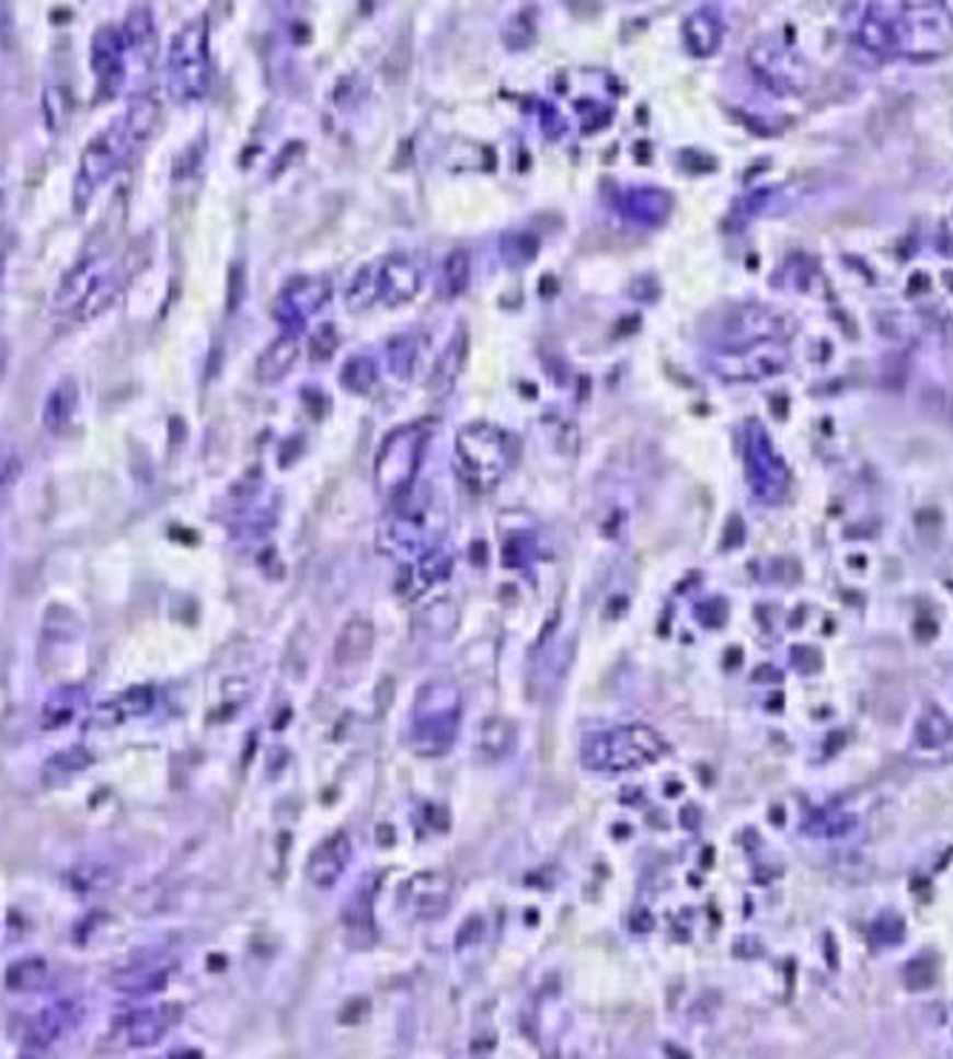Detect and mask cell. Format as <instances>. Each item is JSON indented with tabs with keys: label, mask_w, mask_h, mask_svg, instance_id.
Masks as SVG:
<instances>
[{
	"label": "cell",
	"mask_w": 953,
	"mask_h": 1059,
	"mask_svg": "<svg viewBox=\"0 0 953 1059\" xmlns=\"http://www.w3.org/2000/svg\"><path fill=\"white\" fill-rule=\"evenodd\" d=\"M466 348H469L466 334H460L457 341L448 343L446 352H443L440 360H437V364H434V369H432V389H434V392H446L448 385L455 383V378L460 375L462 364H466Z\"/></svg>",
	"instance_id": "21"
},
{
	"label": "cell",
	"mask_w": 953,
	"mask_h": 1059,
	"mask_svg": "<svg viewBox=\"0 0 953 1059\" xmlns=\"http://www.w3.org/2000/svg\"><path fill=\"white\" fill-rule=\"evenodd\" d=\"M682 35H686V44H688V49L697 55V58H705V55H711V51L720 46V37H723V23H720V18L714 15V12H693L691 18L686 21V26H682Z\"/></svg>",
	"instance_id": "13"
},
{
	"label": "cell",
	"mask_w": 953,
	"mask_h": 1059,
	"mask_svg": "<svg viewBox=\"0 0 953 1059\" xmlns=\"http://www.w3.org/2000/svg\"><path fill=\"white\" fill-rule=\"evenodd\" d=\"M78 383L74 380H60L44 400V408H41V423L49 435H60L69 428V423L74 421L78 414Z\"/></svg>",
	"instance_id": "10"
},
{
	"label": "cell",
	"mask_w": 953,
	"mask_h": 1059,
	"mask_svg": "<svg viewBox=\"0 0 953 1059\" xmlns=\"http://www.w3.org/2000/svg\"><path fill=\"white\" fill-rule=\"evenodd\" d=\"M49 977V963L44 957H23L7 968V988L15 994H30L44 988Z\"/></svg>",
	"instance_id": "18"
},
{
	"label": "cell",
	"mask_w": 953,
	"mask_h": 1059,
	"mask_svg": "<svg viewBox=\"0 0 953 1059\" xmlns=\"http://www.w3.org/2000/svg\"><path fill=\"white\" fill-rule=\"evenodd\" d=\"M152 709V691L149 689H131L126 694H120L115 703H103L97 705L92 712V720L89 726L92 728H112L120 726L124 720L138 717V714H146Z\"/></svg>",
	"instance_id": "12"
},
{
	"label": "cell",
	"mask_w": 953,
	"mask_h": 1059,
	"mask_svg": "<svg viewBox=\"0 0 953 1059\" xmlns=\"http://www.w3.org/2000/svg\"><path fill=\"white\" fill-rule=\"evenodd\" d=\"M108 275H112V263H108V257L94 254V257L80 261L78 266H74L64 280H60L58 291H55V309L66 314H74L78 312V306L83 303V300H87Z\"/></svg>",
	"instance_id": "6"
},
{
	"label": "cell",
	"mask_w": 953,
	"mask_h": 1059,
	"mask_svg": "<svg viewBox=\"0 0 953 1059\" xmlns=\"http://www.w3.org/2000/svg\"><path fill=\"white\" fill-rule=\"evenodd\" d=\"M80 634V620L72 609L66 606H49L41 625V640L46 646H69Z\"/></svg>",
	"instance_id": "15"
},
{
	"label": "cell",
	"mask_w": 953,
	"mask_h": 1059,
	"mask_svg": "<svg viewBox=\"0 0 953 1059\" xmlns=\"http://www.w3.org/2000/svg\"><path fill=\"white\" fill-rule=\"evenodd\" d=\"M0 286H3V261H0Z\"/></svg>",
	"instance_id": "28"
},
{
	"label": "cell",
	"mask_w": 953,
	"mask_h": 1059,
	"mask_svg": "<svg viewBox=\"0 0 953 1059\" xmlns=\"http://www.w3.org/2000/svg\"><path fill=\"white\" fill-rule=\"evenodd\" d=\"M332 289H329V280L323 277H300L289 289L283 291L280 298V318L291 314V318H309L311 312H318L320 306L329 300Z\"/></svg>",
	"instance_id": "9"
},
{
	"label": "cell",
	"mask_w": 953,
	"mask_h": 1059,
	"mask_svg": "<svg viewBox=\"0 0 953 1059\" xmlns=\"http://www.w3.org/2000/svg\"><path fill=\"white\" fill-rule=\"evenodd\" d=\"M163 982H167V974L154 971V968H124L112 977V986L126 994H149V991L163 988Z\"/></svg>",
	"instance_id": "22"
},
{
	"label": "cell",
	"mask_w": 953,
	"mask_h": 1059,
	"mask_svg": "<svg viewBox=\"0 0 953 1059\" xmlns=\"http://www.w3.org/2000/svg\"><path fill=\"white\" fill-rule=\"evenodd\" d=\"M420 289V272L405 257H389L383 269L377 272V295L389 306H400L412 300Z\"/></svg>",
	"instance_id": "8"
},
{
	"label": "cell",
	"mask_w": 953,
	"mask_h": 1059,
	"mask_svg": "<svg viewBox=\"0 0 953 1059\" xmlns=\"http://www.w3.org/2000/svg\"><path fill=\"white\" fill-rule=\"evenodd\" d=\"M158 117H160V106L152 95L131 97L129 110H126V117H124V126L126 131H129L131 143H140V140L149 138V135L154 131V126H158Z\"/></svg>",
	"instance_id": "19"
},
{
	"label": "cell",
	"mask_w": 953,
	"mask_h": 1059,
	"mask_svg": "<svg viewBox=\"0 0 953 1059\" xmlns=\"http://www.w3.org/2000/svg\"><path fill=\"white\" fill-rule=\"evenodd\" d=\"M92 762H94V757H92V751H89V748L69 746V748H64V751H58V755H51L49 760H46L44 776L49 780V783H64V780H69V776L80 774V771H87Z\"/></svg>",
	"instance_id": "20"
},
{
	"label": "cell",
	"mask_w": 953,
	"mask_h": 1059,
	"mask_svg": "<svg viewBox=\"0 0 953 1059\" xmlns=\"http://www.w3.org/2000/svg\"><path fill=\"white\" fill-rule=\"evenodd\" d=\"M469 277H471L469 254L455 252L446 263V291H448V295H460V291L469 286Z\"/></svg>",
	"instance_id": "25"
},
{
	"label": "cell",
	"mask_w": 953,
	"mask_h": 1059,
	"mask_svg": "<svg viewBox=\"0 0 953 1059\" xmlns=\"http://www.w3.org/2000/svg\"><path fill=\"white\" fill-rule=\"evenodd\" d=\"M115 298H117V280L112 275H108L106 280H103V284L97 286V289H94L92 295H89V298L78 306V312H74V318H78V320H92V318H97V314H101V312H106V309H108V306H112V300H115Z\"/></svg>",
	"instance_id": "24"
},
{
	"label": "cell",
	"mask_w": 953,
	"mask_h": 1059,
	"mask_svg": "<svg viewBox=\"0 0 953 1059\" xmlns=\"http://www.w3.org/2000/svg\"><path fill=\"white\" fill-rule=\"evenodd\" d=\"M169 1028V1016L167 1011H138L131 1016L129 1025H126V1039H129L131 1048H152L163 1039Z\"/></svg>",
	"instance_id": "16"
},
{
	"label": "cell",
	"mask_w": 953,
	"mask_h": 1059,
	"mask_svg": "<svg viewBox=\"0 0 953 1059\" xmlns=\"http://www.w3.org/2000/svg\"><path fill=\"white\" fill-rule=\"evenodd\" d=\"M83 705H87V691H83V686H60L41 705V726L46 732H58V728L69 726L83 712Z\"/></svg>",
	"instance_id": "11"
},
{
	"label": "cell",
	"mask_w": 953,
	"mask_h": 1059,
	"mask_svg": "<svg viewBox=\"0 0 953 1059\" xmlns=\"http://www.w3.org/2000/svg\"><path fill=\"white\" fill-rule=\"evenodd\" d=\"M124 41H126V49H149L152 46V41H154V21H152V12L149 9H131L129 12V18H126V26H124Z\"/></svg>",
	"instance_id": "23"
},
{
	"label": "cell",
	"mask_w": 953,
	"mask_h": 1059,
	"mask_svg": "<svg viewBox=\"0 0 953 1059\" xmlns=\"http://www.w3.org/2000/svg\"><path fill=\"white\" fill-rule=\"evenodd\" d=\"M21 472H23V463H21V458L18 454H3L0 458V492L3 488H9V486H15V480L21 477Z\"/></svg>",
	"instance_id": "27"
},
{
	"label": "cell",
	"mask_w": 953,
	"mask_h": 1059,
	"mask_svg": "<svg viewBox=\"0 0 953 1059\" xmlns=\"http://www.w3.org/2000/svg\"><path fill=\"white\" fill-rule=\"evenodd\" d=\"M89 64L103 95H115L126 74V41L117 26H101L89 46Z\"/></svg>",
	"instance_id": "5"
},
{
	"label": "cell",
	"mask_w": 953,
	"mask_h": 1059,
	"mask_svg": "<svg viewBox=\"0 0 953 1059\" xmlns=\"http://www.w3.org/2000/svg\"><path fill=\"white\" fill-rule=\"evenodd\" d=\"M785 364L788 348L780 341L757 337V341L745 343L737 352H728L725 357L714 360V369L725 380H759L782 371Z\"/></svg>",
	"instance_id": "3"
},
{
	"label": "cell",
	"mask_w": 953,
	"mask_h": 1059,
	"mask_svg": "<svg viewBox=\"0 0 953 1059\" xmlns=\"http://www.w3.org/2000/svg\"><path fill=\"white\" fill-rule=\"evenodd\" d=\"M417 458L420 437L414 431H400V435L391 437L389 446L383 449V458H380V480H383V488H389V492L403 488L412 480Z\"/></svg>",
	"instance_id": "7"
},
{
	"label": "cell",
	"mask_w": 953,
	"mask_h": 1059,
	"mask_svg": "<svg viewBox=\"0 0 953 1059\" xmlns=\"http://www.w3.org/2000/svg\"><path fill=\"white\" fill-rule=\"evenodd\" d=\"M80 1016H83V1009H80V1002L74 1000H60L46 1005V1009L32 1020L30 1031H26V1037H23L21 1057H44L51 1045L64 1037L66 1031H72L74 1025L80 1023Z\"/></svg>",
	"instance_id": "4"
},
{
	"label": "cell",
	"mask_w": 953,
	"mask_h": 1059,
	"mask_svg": "<svg viewBox=\"0 0 953 1059\" xmlns=\"http://www.w3.org/2000/svg\"><path fill=\"white\" fill-rule=\"evenodd\" d=\"M44 115H46V124H49L51 131H58L60 126L66 124V117H69V101H66L64 89H58V87L46 89V92H44Z\"/></svg>",
	"instance_id": "26"
},
{
	"label": "cell",
	"mask_w": 953,
	"mask_h": 1059,
	"mask_svg": "<svg viewBox=\"0 0 953 1059\" xmlns=\"http://www.w3.org/2000/svg\"><path fill=\"white\" fill-rule=\"evenodd\" d=\"M211 80L209 21L195 18L172 37L167 60L169 95L177 103L200 101Z\"/></svg>",
	"instance_id": "1"
},
{
	"label": "cell",
	"mask_w": 953,
	"mask_h": 1059,
	"mask_svg": "<svg viewBox=\"0 0 953 1059\" xmlns=\"http://www.w3.org/2000/svg\"><path fill=\"white\" fill-rule=\"evenodd\" d=\"M129 131H126L124 120L106 126L97 131L87 143L78 163V177H74V209L83 211L97 192L108 183V177L117 172V166L124 163L126 152H129Z\"/></svg>",
	"instance_id": "2"
},
{
	"label": "cell",
	"mask_w": 953,
	"mask_h": 1059,
	"mask_svg": "<svg viewBox=\"0 0 953 1059\" xmlns=\"http://www.w3.org/2000/svg\"><path fill=\"white\" fill-rule=\"evenodd\" d=\"M117 868L108 863H101V860H89L83 865H74L69 871V883L78 894H94V891H108L112 886H117Z\"/></svg>",
	"instance_id": "17"
},
{
	"label": "cell",
	"mask_w": 953,
	"mask_h": 1059,
	"mask_svg": "<svg viewBox=\"0 0 953 1059\" xmlns=\"http://www.w3.org/2000/svg\"><path fill=\"white\" fill-rule=\"evenodd\" d=\"M295 360H297L295 334H283V337H277V341L263 352L261 360H257V380H263V383H277V380H283L286 375H289Z\"/></svg>",
	"instance_id": "14"
}]
</instances>
